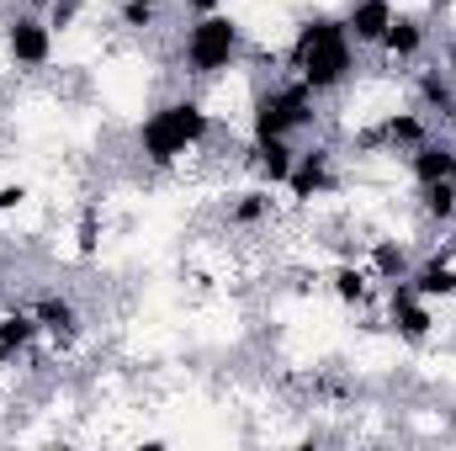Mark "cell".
Instances as JSON below:
<instances>
[{
  "instance_id": "83f0119b",
  "label": "cell",
  "mask_w": 456,
  "mask_h": 451,
  "mask_svg": "<svg viewBox=\"0 0 456 451\" xmlns=\"http://www.w3.org/2000/svg\"><path fill=\"white\" fill-rule=\"evenodd\" d=\"M452 228H456V224H452ZM452 244H456V239H452Z\"/></svg>"
},
{
  "instance_id": "e0dca14e",
  "label": "cell",
  "mask_w": 456,
  "mask_h": 451,
  "mask_svg": "<svg viewBox=\"0 0 456 451\" xmlns=\"http://www.w3.org/2000/svg\"><path fill=\"white\" fill-rule=\"evenodd\" d=\"M324 287H330V298L340 303V308H350V314H361V308H371V298L382 292L377 282H371V271L361 266V260H340L330 276H324Z\"/></svg>"
},
{
  "instance_id": "4316f807",
  "label": "cell",
  "mask_w": 456,
  "mask_h": 451,
  "mask_svg": "<svg viewBox=\"0 0 456 451\" xmlns=\"http://www.w3.org/2000/svg\"><path fill=\"white\" fill-rule=\"evenodd\" d=\"M446 122L456 127V75H452V117H446Z\"/></svg>"
},
{
  "instance_id": "277c9868",
  "label": "cell",
  "mask_w": 456,
  "mask_h": 451,
  "mask_svg": "<svg viewBox=\"0 0 456 451\" xmlns=\"http://www.w3.org/2000/svg\"><path fill=\"white\" fill-rule=\"evenodd\" d=\"M319 102L297 75H276L271 86H260L249 96V138H297L319 127Z\"/></svg>"
},
{
  "instance_id": "7402d4cb",
  "label": "cell",
  "mask_w": 456,
  "mask_h": 451,
  "mask_svg": "<svg viewBox=\"0 0 456 451\" xmlns=\"http://www.w3.org/2000/svg\"><path fill=\"white\" fill-rule=\"evenodd\" d=\"M48 21H53V32H69L75 21H80V0H53L48 11H43Z\"/></svg>"
},
{
  "instance_id": "5b68a950",
  "label": "cell",
  "mask_w": 456,
  "mask_h": 451,
  "mask_svg": "<svg viewBox=\"0 0 456 451\" xmlns=\"http://www.w3.org/2000/svg\"><path fill=\"white\" fill-rule=\"evenodd\" d=\"M0 48H5V64L16 70V75H43L48 64H53V53H59V32H53V21L43 16V11H16V16H5V27H0Z\"/></svg>"
},
{
  "instance_id": "7a4b0ae2",
  "label": "cell",
  "mask_w": 456,
  "mask_h": 451,
  "mask_svg": "<svg viewBox=\"0 0 456 451\" xmlns=\"http://www.w3.org/2000/svg\"><path fill=\"white\" fill-rule=\"evenodd\" d=\"M213 138V112H208V102L202 96H165V102H154L143 122L133 127V149H138V160L149 165V170H175V165H186L202 144Z\"/></svg>"
},
{
  "instance_id": "484cf974",
  "label": "cell",
  "mask_w": 456,
  "mask_h": 451,
  "mask_svg": "<svg viewBox=\"0 0 456 451\" xmlns=\"http://www.w3.org/2000/svg\"><path fill=\"white\" fill-rule=\"evenodd\" d=\"M21 5H27V11H48L53 0H21Z\"/></svg>"
},
{
  "instance_id": "52a82bcc",
  "label": "cell",
  "mask_w": 456,
  "mask_h": 451,
  "mask_svg": "<svg viewBox=\"0 0 456 451\" xmlns=\"http://www.w3.org/2000/svg\"><path fill=\"white\" fill-rule=\"evenodd\" d=\"M382 298H387L382 330H387L393 340H403V345H430V340H436L441 319H436V303H430V298H419L409 282H398V287H382Z\"/></svg>"
},
{
  "instance_id": "3957f363",
  "label": "cell",
  "mask_w": 456,
  "mask_h": 451,
  "mask_svg": "<svg viewBox=\"0 0 456 451\" xmlns=\"http://www.w3.org/2000/svg\"><path fill=\"white\" fill-rule=\"evenodd\" d=\"M249 37H244V21L233 11H202V16H186V32H181V70L191 80H224L228 70H239Z\"/></svg>"
},
{
  "instance_id": "2e32d148",
  "label": "cell",
  "mask_w": 456,
  "mask_h": 451,
  "mask_svg": "<svg viewBox=\"0 0 456 451\" xmlns=\"http://www.w3.org/2000/svg\"><path fill=\"white\" fill-rule=\"evenodd\" d=\"M37 340H43V324L32 308H0V366L27 361Z\"/></svg>"
},
{
  "instance_id": "9c48e42d",
  "label": "cell",
  "mask_w": 456,
  "mask_h": 451,
  "mask_svg": "<svg viewBox=\"0 0 456 451\" xmlns=\"http://www.w3.org/2000/svg\"><path fill=\"white\" fill-rule=\"evenodd\" d=\"M414 244L409 239H398V234H382V239H366V250H361V266L371 271V282L377 287H398V282H409V271H414Z\"/></svg>"
},
{
  "instance_id": "8fae6325",
  "label": "cell",
  "mask_w": 456,
  "mask_h": 451,
  "mask_svg": "<svg viewBox=\"0 0 456 451\" xmlns=\"http://www.w3.org/2000/svg\"><path fill=\"white\" fill-rule=\"evenodd\" d=\"M409 287L419 298H430V303H456V244H441L425 260H414Z\"/></svg>"
},
{
  "instance_id": "d6986e66",
  "label": "cell",
  "mask_w": 456,
  "mask_h": 451,
  "mask_svg": "<svg viewBox=\"0 0 456 451\" xmlns=\"http://www.w3.org/2000/svg\"><path fill=\"white\" fill-rule=\"evenodd\" d=\"M414 107L419 112H430V117H452V75L441 70V64H430V70H419L414 75Z\"/></svg>"
},
{
  "instance_id": "d4e9b609",
  "label": "cell",
  "mask_w": 456,
  "mask_h": 451,
  "mask_svg": "<svg viewBox=\"0 0 456 451\" xmlns=\"http://www.w3.org/2000/svg\"><path fill=\"white\" fill-rule=\"evenodd\" d=\"M441 64H446V75H456V32L446 37V59H441Z\"/></svg>"
},
{
  "instance_id": "7c38bea8",
  "label": "cell",
  "mask_w": 456,
  "mask_h": 451,
  "mask_svg": "<svg viewBox=\"0 0 456 451\" xmlns=\"http://www.w3.org/2000/svg\"><path fill=\"white\" fill-rule=\"evenodd\" d=\"M425 48H430V21H425V16H409V11H398L393 27H387L382 43H377V53H382L393 70H398V64H419Z\"/></svg>"
},
{
  "instance_id": "4fadbf2b",
  "label": "cell",
  "mask_w": 456,
  "mask_h": 451,
  "mask_svg": "<svg viewBox=\"0 0 456 451\" xmlns=\"http://www.w3.org/2000/svg\"><path fill=\"white\" fill-rule=\"evenodd\" d=\"M393 16H398L393 0H345V11H340V21H345V32H350L355 48H377L382 32L393 27Z\"/></svg>"
},
{
  "instance_id": "9a60e30c",
  "label": "cell",
  "mask_w": 456,
  "mask_h": 451,
  "mask_svg": "<svg viewBox=\"0 0 456 451\" xmlns=\"http://www.w3.org/2000/svg\"><path fill=\"white\" fill-rule=\"evenodd\" d=\"M32 314H37V324H43V340H53V345H69V340L80 335V303L69 298V292H37L32 303H27Z\"/></svg>"
},
{
  "instance_id": "30bf717a",
  "label": "cell",
  "mask_w": 456,
  "mask_h": 451,
  "mask_svg": "<svg viewBox=\"0 0 456 451\" xmlns=\"http://www.w3.org/2000/svg\"><path fill=\"white\" fill-rule=\"evenodd\" d=\"M292 165H297V144L292 138H249V149H244V170L260 181V186H287V176H292Z\"/></svg>"
},
{
  "instance_id": "44dd1931",
  "label": "cell",
  "mask_w": 456,
  "mask_h": 451,
  "mask_svg": "<svg viewBox=\"0 0 456 451\" xmlns=\"http://www.w3.org/2000/svg\"><path fill=\"white\" fill-rule=\"evenodd\" d=\"M117 27L133 37H149L165 27V0H117Z\"/></svg>"
},
{
  "instance_id": "ba28073f",
  "label": "cell",
  "mask_w": 456,
  "mask_h": 451,
  "mask_svg": "<svg viewBox=\"0 0 456 451\" xmlns=\"http://www.w3.org/2000/svg\"><path fill=\"white\" fill-rule=\"evenodd\" d=\"M430 133H436V127H430V112H419V107H393V112L377 117V127H371V133H355V149L409 154V149H419Z\"/></svg>"
},
{
  "instance_id": "5bb4252c",
  "label": "cell",
  "mask_w": 456,
  "mask_h": 451,
  "mask_svg": "<svg viewBox=\"0 0 456 451\" xmlns=\"http://www.w3.org/2000/svg\"><path fill=\"white\" fill-rule=\"evenodd\" d=\"M403 165H409V181H414V186H430V181H456V138L430 133L419 149H409V154H403Z\"/></svg>"
},
{
  "instance_id": "6da1fadb",
  "label": "cell",
  "mask_w": 456,
  "mask_h": 451,
  "mask_svg": "<svg viewBox=\"0 0 456 451\" xmlns=\"http://www.w3.org/2000/svg\"><path fill=\"white\" fill-rule=\"evenodd\" d=\"M287 75H297L314 96H335L361 75V48L350 43L335 11H308L287 43Z\"/></svg>"
},
{
  "instance_id": "ac0fdd59",
  "label": "cell",
  "mask_w": 456,
  "mask_h": 451,
  "mask_svg": "<svg viewBox=\"0 0 456 451\" xmlns=\"http://www.w3.org/2000/svg\"><path fill=\"white\" fill-rule=\"evenodd\" d=\"M271 218H276V197H271V186H260V181L228 202V228H265Z\"/></svg>"
},
{
  "instance_id": "603a6c76",
  "label": "cell",
  "mask_w": 456,
  "mask_h": 451,
  "mask_svg": "<svg viewBox=\"0 0 456 451\" xmlns=\"http://www.w3.org/2000/svg\"><path fill=\"white\" fill-rule=\"evenodd\" d=\"M27 202V186L16 181V186H0V213H11V208H21Z\"/></svg>"
},
{
  "instance_id": "ffe728a7",
  "label": "cell",
  "mask_w": 456,
  "mask_h": 451,
  "mask_svg": "<svg viewBox=\"0 0 456 451\" xmlns=\"http://www.w3.org/2000/svg\"><path fill=\"white\" fill-rule=\"evenodd\" d=\"M414 208L419 218L436 228H452L456 224V181H430V186H414Z\"/></svg>"
},
{
  "instance_id": "cb8c5ba5",
  "label": "cell",
  "mask_w": 456,
  "mask_h": 451,
  "mask_svg": "<svg viewBox=\"0 0 456 451\" xmlns=\"http://www.w3.org/2000/svg\"><path fill=\"white\" fill-rule=\"evenodd\" d=\"M228 0H181V11L186 16H202V11H224Z\"/></svg>"
},
{
  "instance_id": "8992f818",
  "label": "cell",
  "mask_w": 456,
  "mask_h": 451,
  "mask_svg": "<svg viewBox=\"0 0 456 451\" xmlns=\"http://www.w3.org/2000/svg\"><path fill=\"white\" fill-rule=\"evenodd\" d=\"M335 192H340V149H335L330 138H308V144L297 149L292 176H287V197H292L297 208H314V202H324V197H335Z\"/></svg>"
}]
</instances>
